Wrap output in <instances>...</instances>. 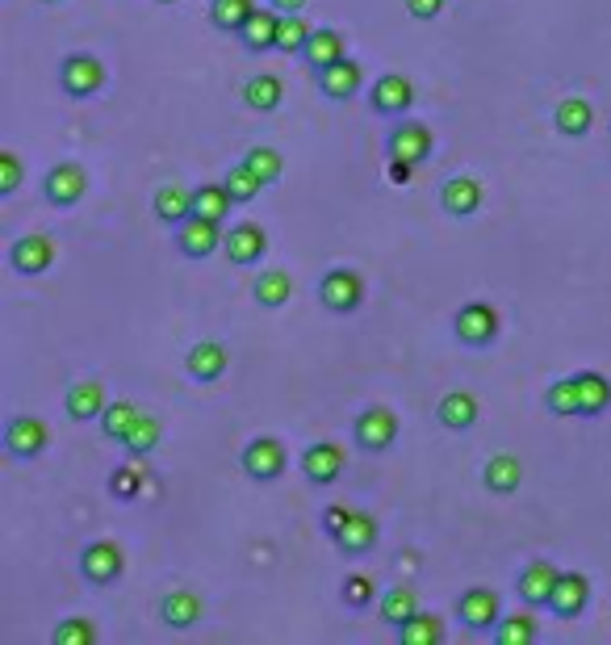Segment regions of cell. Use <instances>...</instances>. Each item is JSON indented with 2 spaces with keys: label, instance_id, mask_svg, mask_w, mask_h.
<instances>
[{
  "label": "cell",
  "instance_id": "obj_1",
  "mask_svg": "<svg viewBox=\"0 0 611 645\" xmlns=\"http://www.w3.org/2000/svg\"><path fill=\"white\" fill-rule=\"evenodd\" d=\"M319 302L335 314H353L365 302V277L356 268H327L319 281Z\"/></svg>",
  "mask_w": 611,
  "mask_h": 645
},
{
  "label": "cell",
  "instance_id": "obj_21",
  "mask_svg": "<svg viewBox=\"0 0 611 645\" xmlns=\"http://www.w3.org/2000/svg\"><path fill=\"white\" fill-rule=\"evenodd\" d=\"M9 264L25 273V277H43L50 264H55V243L47 235H25V240L13 243V252H9Z\"/></svg>",
  "mask_w": 611,
  "mask_h": 645
},
{
  "label": "cell",
  "instance_id": "obj_5",
  "mask_svg": "<svg viewBox=\"0 0 611 645\" xmlns=\"http://www.w3.org/2000/svg\"><path fill=\"white\" fill-rule=\"evenodd\" d=\"M431 151H436V135H431L427 122H415V118L394 122V130H390V156H399V160L419 168L431 160Z\"/></svg>",
  "mask_w": 611,
  "mask_h": 645
},
{
  "label": "cell",
  "instance_id": "obj_43",
  "mask_svg": "<svg viewBox=\"0 0 611 645\" xmlns=\"http://www.w3.org/2000/svg\"><path fill=\"white\" fill-rule=\"evenodd\" d=\"M139 461L142 457H130L126 465H118V470L109 474V491H114L118 499H139L142 495V482H147V474H142Z\"/></svg>",
  "mask_w": 611,
  "mask_h": 645
},
{
  "label": "cell",
  "instance_id": "obj_46",
  "mask_svg": "<svg viewBox=\"0 0 611 645\" xmlns=\"http://www.w3.org/2000/svg\"><path fill=\"white\" fill-rule=\"evenodd\" d=\"M339 596H344L348 608H369V603L377 599V583L369 578V574H348L344 587H339Z\"/></svg>",
  "mask_w": 611,
  "mask_h": 645
},
{
  "label": "cell",
  "instance_id": "obj_48",
  "mask_svg": "<svg viewBox=\"0 0 611 645\" xmlns=\"http://www.w3.org/2000/svg\"><path fill=\"white\" fill-rule=\"evenodd\" d=\"M353 511H356V507H344V503H331L327 511H323V532H327L331 541L344 532V525L353 520Z\"/></svg>",
  "mask_w": 611,
  "mask_h": 645
},
{
  "label": "cell",
  "instance_id": "obj_15",
  "mask_svg": "<svg viewBox=\"0 0 611 645\" xmlns=\"http://www.w3.org/2000/svg\"><path fill=\"white\" fill-rule=\"evenodd\" d=\"M557 578H562V571H557L553 562H544V557L528 562L523 574H519V599H523L528 608H549V599L557 591Z\"/></svg>",
  "mask_w": 611,
  "mask_h": 645
},
{
  "label": "cell",
  "instance_id": "obj_10",
  "mask_svg": "<svg viewBox=\"0 0 611 645\" xmlns=\"http://www.w3.org/2000/svg\"><path fill=\"white\" fill-rule=\"evenodd\" d=\"M457 617L473 633H494V624L503 621V599L491 587H470L465 596L457 599Z\"/></svg>",
  "mask_w": 611,
  "mask_h": 645
},
{
  "label": "cell",
  "instance_id": "obj_12",
  "mask_svg": "<svg viewBox=\"0 0 611 645\" xmlns=\"http://www.w3.org/2000/svg\"><path fill=\"white\" fill-rule=\"evenodd\" d=\"M43 193H47L50 206H64L68 210V206H76L89 193V172L80 164H71V160L68 164H55L47 172V181H43Z\"/></svg>",
  "mask_w": 611,
  "mask_h": 645
},
{
  "label": "cell",
  "instance_id": "obj_52",
  "mask_svg": "<svg viewBox=\"0 0 611 645\" xmlns=\"http://www.w3.org/2000/svg\"><path fill=\"white\" fill-rule=\"evenodd\" d=\"M160 4H176V0H160Z\"/></svg>",
  "mask_w": 611,
  "mask_h": 645
},
{
  "label": "cell",
  "instance_id": "obj_23",
  "mask_svg": "<svg viewBox=\"0 0 611 645\" xmlns=\"http://www.w3.org/2000/svg\"><path fill=\"white\" fill-rule=\"evenodd\" d=\"M201 612H206V603H201V596L197 591H168L164 599H160V617H164L168 629H193V624L201 621Z\"/></svg>",
  "mask_w": 611,
  "mask_h": 645
},
{
  "label": "cell",
  "instance_id": "obj_11",
  "mask_svg": "<svg viewBox=\"0 0 611 645\" xmlns=\"http://www.w3.org/2000/svg\"><path fill=\"white\" fill-rule=\"evenodd\" d=\"M369 101H373V110L381 114V118H406V110L415 105V84L399 72H385L373 84Z\"/></svg>",
  "mask_w": 611,
  "mask_h": 645
},
{
  "label": "cell",
  "instance_id": "obj_39",
  "mask_svg": "<svg viewBox=\"0 0 611 645\" xmlns=\"http://www.w3.org/2000/svg\"><path fill=\"white\" fill-rule=\"evenodd\" d=\"M314 25L306 22L302 13H281V25H277V50L285 55H302L306 43H310Z\"/></svg>",
  "mask_w": 611,
  "mask_h": 645
},
{
  "label": "cell",
  "instance_id": "obj_27",
  "mask_svg": "<svg viewBox=\"0 0 611 645\" xmlns=\"http://www.w3.org/2000/svg\"><path fill=\"white\" fill-rule=\"evenodd\" d=\"M277 25H281V9H256L252 22L239 30V43L252 50V55L277 47Z\"/></svg>",
  "mask_w": 611,
  "mask_h": 645
},
{
  "label": "cell",
  "instance_id": "obj_44",
  "mask_svg": "<svg viewBox=\"0 0 611 645\" xmlns=\"http://www.w3.org/2000/svg\"><path fill=\"white\" fill-rule=\"evenodd\" d=\"M227 189H231V197H235L239 206H247V201H256L260 189H264V181H260L256 172L247 164H235L231 172H227V181H222Z\"/></svg>",
  "mask_w": 611,
  "mask_h": 645
},
{
  "label": "cell",
  "instance_id": "obj_24",
  "mask_svg": "<svg viewBox=\"0 0 611 645\" xmlns=\"http://www.w3.org/2000/svg\"><path fill=\"white\" fill-rule=\"evenodd\" d=\"M436 419L452 431H470L477 424V399L470 390H448L445 399L436 403Z\"/></svg>",
  "mask_w": 611,
  "mask_h": 645
},
{
  "label": "cell",
  "instance_id": "obj_41",
  "mask_svg": "<svg viewBox=\"0 0 611 645\" xmlns=\"http://www.w3.org/2000/svg\"><path fill=\"white\" fill-rule=\"evenodd\" d=\"M544 406L553 415H583V399H578V382L574 378H557L544 390Z\"/></svg>",
  "mask_w": 611,
  "mask_h": 645
},
{
  "label": "cell",
  "instance_id": "obj_17",
  "mask_svg": "<svg viewBox=\"0 0 611 645\" xmlns=\"http://www.w3.org/2000/svg\"><path fill=\"white\" fill-rule=\"evenodd\" d=\"M105 406H109V394H105V382H96V378H80V382L68 385V415L76 424H93L105 415Z\"/></svg>",
  "mask_w": 611,
  "mask_h": 645
},
{
  "label": "cell",
  "instance_id": "obj_34",
  "mask_svg": "<svg viewBox=\"0 0 611 645\" xmlns=\"http://www.w3.org/2000/svg\"><path fill=\"white\" fill-rule=\"evenodd\" d=\"M155 218L168 227H181L185 218H193V193L185 185H164L155 193Z\"/></svg>",
  "mask_w": 611,
  "mask_h": 645
},
{
  "label": "cell",
  "instance_id": "obj_47",
  "mask_svg": "<svg viewBox=\"0 0 611 645\" xmlns=\"http://www.w3.org/2000/svg\"><path fill=\"white\" fill-rule=\"evenodd\" d=\"M22 176H25L22 156L18 151H0V193L9 197V193L22 189Z\"/></svg>",
  "mask_w": 611,
  "mask_h": 645
},
{
  "label": "cell",
  "instance_id": "obj_45",
  "mask_svg": "<svg viewBox=\"0 0 611 645\" xmlns=\"http://www.w3.org/2000/svg\"><path fill=\"white\" fill-rule=\"evenodd\" d=\"M96 642V624L84 621V617H68V621L55 624L50 633V645H93Z\"/></svg>",
  "mask_w": 611,
  "mask_h": 645
},
{
  "label": "cell",
  "instance_id": "obj_31",
  "mask_svg": "<svg viewBox=\"0 0 611 645\" xmlns=\"http://www.w3.org/2000/svg\"><path fill=\"white\" fill-rule=\"evenodd\" d=\"M541 637V624L532 612H503V621L494 624V642L498 645H532Z\"/></svg>",
  "mask_w": 611,
  "mask_h": 645
},
{
  "label": "cell",
  "instance_id": "obj_32",
  "mask_svg": "<svg viewBox=\"0 0 611 645\" xmlns=\"http://www.w3.org/2000/svg\"><path fill=\"white\" fill-rule=\"evenodd\" d=\"M235 206L239 201L231 197L227 185H197V189H193V215L214 218V222H227V215H231Z\"/></svg>",
  "mask_w": 611,
  "mask_h": 645
},
{
  "label": "cell",
  "instance_id": "obj_35",
  "mask_svg": "<svg viewBox=\"0 0 611 645\" xmlns=\"http://www.w3.org/2000/svg\"><path fill=\"white\" fill-rule=\"evenodd\" d=\"M377 612H381V621L390 624V629H399L402 621H411L415 612H419V599H415V591L411 587H390L385 596L377 599Z\"/></svg>",
  "mask_w": 611,
  "mask_h": 645
},
{
  "label": "cell",
  "instance_id": "obj_2",
  "mask_svg": "<svg viewBox=\"0 0 611 645\" xmlns=\"http://www.w3.org/2000/svg\"><path fill=\"white\" fill-rule=\"evenodd\" d=\"M356 445L365 453H385L394 440H399V415L390 406H365L353 424Z\"/></svg>",
  "mask_w": 611,
  "mask_h": 645
},
{
  "label": "cell",
  "instance_id": "obj_3",
  "mask_svg": "<svg viewBox=\"0 0 611 645\" xmlns=\"http://www.w3.org/2000/svg\"><path fill=\"white\" fill-rule=\"evenodd\" d=\"M239 461H243V474L256 482H277L289 470V453L277 436H256Z\"/></svg>",
  "mask_w": 611,
  "mask_h": 645
},
{
  "label": "cell",
  "instance_id": "obj_18",
  "mask_svg": "<svg viewBox=\"0 0 611 645\" xmlns=\"http://www.w3.org/2000/svg\"><path fill=\"white\" fill-rule=\"evenodd\" d=\"M482 201H486V189H482L477 176H452V181H445V189H440V206L452 218H473L482 210Z\"/></svg>",
  "mask_w": 611,
  "mask_h": 645
},
{
  "label": "cell",
  "instance_id": "obj_38",
  "mask_svg": "<svg viewBox=\"0 0 611 645\" xmlns=\"http://www.w3.org/2000/svg\"><path fill=\"white\" fill-rule=\"evenodd\" d=\"M139 406L135 403H126V399H118V403H109L105 406V415H101V431L109 436V440H122L126 445V436L135 431V424H139Z\"/></svg>",
  "mask_w": 611,
  "mask_h": 645
},
{
  "label": "cell",
  "instance_id": "obj_37",
  "mask_svg": "<svg viewBox=\"0 0 611 645\" xmlns=\"http://www.w3.org/2000/svg\"><path fill=\"white\" fill-rule=\"evenodd\" d=\"M394 633H399L402 645H436L445 637V624H440V617H431V612H415V617L402 621Z\"/></svg>",
  "mask_w": 611,
  "mask_h": 645
},
{
  "label": "cell",
  "instance_id": "obj_8",
  "mask_svg": "<svg viewBox=\"0 0 611 645\" xmlns=\"http://www.w3.org/2000/svg\"><path fill=\"white\" fill-rule=\"evenodd\" d=\"M498 327H503V319H498V311H494L491 302H465L457 311V319H452L457 339L470 344V348H486L494 335H498Z\"/></svg>",
  "mask_w": 611,
  "mask_h": 645
},
{
  "label": "cell",
  "instance_id": "obj_13",
  "mask_svg": "<svg viewBox=\"0 0 611 645\" xmlns=\"http://www.w3.org/2000/svg\"><path fill=\"white\" fill-rule=\"evenodd\" d=\"M590 603V578L583 571H562L557 591L549 599V612H557L562 621H578Z\"/></svg>",
  "mask_w": 611,
  "mask_h": 645
},
{
  "label": "cell",
  "instance_id": "obj_14",
  "mask_svg": "<svg viewBox=\"0 0 611 645\" xmlns=\"http://www.w3.org/2000/svg\"><path fill=\"white\" fill-rule=\"evenodd\" d=\"M222 252H227V261L231 264L247 268V264L264 261V252H268V235H264V227H260V222H235V227L227 231Z\"/></svg>",
  "mask_w": 611,
  "mask_h": 645
},
{
  "label": "cell",
  "instance_id": "obj_6",
  "mask_svg": "<svg viewBox=\"0 0 611 645\" xmlns=\"http://www.w3.org/2000/svg\"><path fill=\"white\" fill-rule=\"evenodd\" d=\"M222 243H227V231H222V222H214V218L193 215L176 227V247L185 252L188 261H210Z\"/></svg>",
  "mask_w": 611,
  "mask_h": 645
},
{
  "label": "cell",
  "instance_id": "obj_22",
  "mask_svg": "<svg viewBox=\"0 0 611 645\" xmlns=\"http://www.w3.org/2000/svg\"><path fill=\"white\" fill-rule=\"evenodd\" d=\"M377 537H381V528H377L373 516L369 511H353V520L335 537V545H339V553H348V557H365L369 550H377Z\"/></svg>",
  "mask_w": 611,
  "mask_h": 645
},
{
  "label": "cell",
  "instance_id": "obj_50",
  "mask_svg": "<svg viewBox=\"0 0 611 645\" xmlns=\"http://www.w3.org/2000/svg\"><path fill=\"white\" fill-rule=\"evenodd\" d=\"M390 181H394V185H411V181H415V164H406V160H399V156H390Z\"/></svg>",
  "mask_w": 611,
  "mask_h": 645
},
{
  "label": "cell",
  "instance_id": "obj_19",
  "mask_svg": "<svg viewBox=\"0 0 611 645\" xmlns=\"http://www.w3.org/2000/svg\"><path fill=\"white\" fill-rule=\"evenodd\" d=\"M302 474L314 486H331V482L344 474V449L331 445V440H319L302 453Z\"/></svg>",
  "mask_w": 611,
  "mask_h": 645
},
{
  "label": "cell",
  "instance_id": "obj_51",
  "mask_svg": "<svg viewBox=\"0 0 611 645\" xmlns=\"http://www.w3.org/2000/svg\"><path fill=\"white\" fill-rule=\"evenodd\" d=\"M273 9H281V13H302L306 0H273Z\"/></svg>",
  "mask_w": 611,
  "mask_h": 645
},
{
  "label": "cell",
  "instance_id": "obj_28",
  "mask_svg": "<svg viewBox=\"0 0 611 645\" xmlns=\"http://www.w3.org/2000/svg\"><path fill=\"white\" fill-rule=\"evenodd\" d=\"M482 479H486V491H491V495H516L519 482H523V465H519L516 453H498L486 461Z\"/></svg>",
  "mask_w": 611,
  "mask_h": 645
},
{
  "label": "cell",
  "instance_id": "obj_40",
  "mask_svg": "<svg viewBox=\"0 0 611 645\" xmlns=\"http://www.w3.org/2000/svg\"><path fill=\"white\" fill-rule=\"evenodd\" d=\"M243 164L256 172L264 185H277L285 172V156L277 151V147H252L247 156H243Z\"/></svg>",
  "mask_w": 611,
  "mask_h": 645
},
{
  "label": "cell",
  "instance_id": "obj_7",
  "mask_svg": "<svg viewBox=\"0 0 611 645\" xmlns=\"http://www.w3.org/2000/svg\"><path fill=\"white\" fill-rule=\"evenodd\" d=\"M47 445H50V428L38 415H13L9 419V428H4V449H9V457L34 461V457L47 453Z\"/></svg>",
  "mask_w": 611,
  "mask_h": 645
},
{
  "label": "cell",
  "instance_id": "obj_30",
  "mask_svg": "<svg viewBox=\"0 0 611 645\" xmlns=\"http://www.w3.org/2000/svg\"><path fill=\"white\" fill-rule=\"evenodd\" d=\"M302 59L314 68V72L331 68L335 59H344V34H339V30H314L310 43H306V50H302Z\"/></svg>",
  "mask_w": 611,
  "mask_h": 645
},
{
  "label": "cell",
  "instance_id": "obj_42",
  "mask_svg": "<svg viewBox=\"0 0 611 645\" xmlns=\"http://www.w3.org/2000/svg\"><path fill=\"white\" fill-rule=\"evenodd\" d=\"M160 436H164V424H160L155 415H147V411H142L135 431L126 436V449H130V457H147L155 445H160Z\"/></svg>",
  "mask_w": 611,
  "mask_h": 645
},
{
  "label": "cell",
  "instance_id": "obj_33",
  "mask_svg": "<svg viewBox=\"0 0 611 645\" xmlns=\"http://www.w3.org/2000/svg\"><path fill=\"white\" fill-rule=\"evenodd\" d=\"M252 298H256L264 311H281L285 302L293 298V281H289V273H281V268L260 273L256 286H252Z\"/></svg>",
  "mask_w": 611,
  "mask_h": 645
},
{
  "label": "cell",
  "instance_id": "obj_4",
  "mask_svg": "<svg viewBox=\"0 0 611 645\" xmlns=\"http://www.w3.org/2000/svg\"><path fill=\"white\" fill-rule=\"evenodd\" d=\"M126 571V553L118 541H93L80 550V574L93 583V587H114Z\"/></svg>",
  "mask_w": 611,
  "mask_h": 645
},
{
  "label": "cell",
  "instance_id": "obj_49",
  "mask_svg": "<svg viewBox=\"0 0 611 645\" xmlns=\"http://www.w3.org/2000/svg\"><path fill=\"white\" fill-rule=\"evenodd\" d=\"M406 13H411L415 22H436V18L445 13V0H406Z\"/></svg>",
  "mask_w": 611,
  "mask_h": 645
},
{
  "label": "cell",
  "instance_id": "obj_20",
  "mask_svg": "<svg viewBox=\"0 0 611 645\" xmlns=\"http://www.w3.org/2000/svg\"><path fill=\"white\" fill-rule=\"evenodd\" d=\"M227 344H218V339H201V344H193L185 357V369L188 378H197V382H218L222 373H227Z\"/></svg>",
  "mask_w": 611,
  "mask_h": 645
},
{
  "label": "cell",
  "instance_id": "obj_26",
  "mask_svg": "<svg viewBox=\"0 0 611 645\" xmlns=\"http://www.w3.org/2000/svg\"><path fill=\"white\" fill-rule=\"evenodd\" d=\"M553 126L562 130L565 139H587L590 126H595V110H590V101H583V96H565L562 105L553 110Z\"/></svg>",
  "mask_w": 611,
  "mask_h": 645
},
{
  "label": "cell",
  "instance_id": "obj_9",
  "mask_svg": "<svg viewBox=\"0 0 611 645\" xmlns=\"http://www.w3.org/2000/svg\"><path fill=\"white\" fill-rule=\"evenodd\" d=\"M59 84H64V93L68 96L84 101V96H93L105 89V64H101L96 55H68V59L59 64Z\"/></svg>",
  "mask_w": 611,
  "mask_h": 645
},
{
  "label": "cell",
  "instance_id": "obj_25",
  "mask_svg": "<svg viewBox=\"0 0 611 645\" xmlns=\"http://www.w3.org/2000/svg\"><path fill=\"white\" fill-rule=\"evenodd\" d=\"M281 101H285L281 76L260 72L243 84V105H247V110H256V114H273V110H281Z\"/></svg>",
  "mask_w": 611,
  "mask_h": 645
},
{
  "label": "cell",
  "instance_id": "obj_53",
  "mask_svg": "<svg viewBox=\"0 0 611 645\" xmlns=\"http://www.w3.org/2000/svg\"><path fill=\"white\" fill-rule=\"evenodd\" d=\"M43 4H55V0H43Z\"/></svg>",
  "mask_w": 611,
  "mask_h": 645
},
{
  "label": "cell",
  "instance_id": "obj_36",
  "mask_svg": "<svg viewBox=\"0 0 611 645\" xmlns=\"http://www.w3.org/2000/svg\"><path fill=\"white\" fill-rule=\"evenodd\" d=\"M252 13H256V0H210V22L222 34H239L252 22Z\"/></svg>",
  "mask_w": 611,
  "mask_h": 645
},
{
  "label": "cell",
  "instance_id": "obj_29",
  "mask_svg": "<svg viewBox=\"0 0 611 645\" xmlns=\"http://www.w3.org/2000/svg\"><path fill=\"white\" fill-rule=\"evenodd\" d=\"M574 382H578V399H583V419H595L611 406V382L603 373L583 369V373H574Z\"/></svg>",
  "mask_w": 611,
  "mask_h": 645
},
{
  "label": "cell",
  "instance_id": "obj_16",
  "mask_svg": "<svg viewBox=\"0 0 611 645\" xmlns=\"http://www.w3.org/2000/svg\"><path fill=\"white\" fill-rule=\"evenodd\" d=\"M319 89H323L327 101H353V96L365 89V68L344 55V59H335L331 68L319 72Z\"/></svg>",
  "mask_w": 611,
  "mask_h": 645
}]
</instances>
